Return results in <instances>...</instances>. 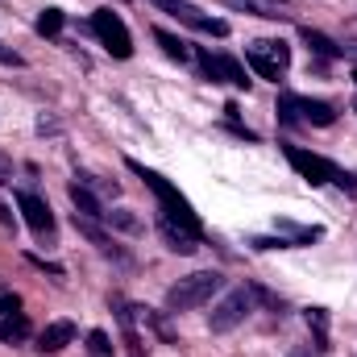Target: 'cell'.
I'll list each match as a JSON object with an SVG mask.
<instances>
[{
	"instance_id": "7a4b0ae2",
	"label": "cell",
	"mask_w": 357,
	"mask_h": 357,
	"mask_svg": "<svg viewBox=\"0 0 357 357\" xmlns=\"http://www.w3.org/2000/svg\"><path fill=\"white\" fill-rule=\"evenodd\" d=\"M220 274L216 270H195V274H187V278H178L175 287L167 291V312L178 316V312H195V307H204L216 291H220Z\"/></svg>"
},
{
	"instance_id": "9c48e42d",
	"label": "cell",
	"mask_w": 357,
	"mask_h": 357,
	"mask_svg": "<svg viewBox=\"0 0 357 357\" xmlns=\"http://www.w3.org/2000/svg\"><path fill=\"white\" fill-rule=\"evenodd\" d=\"M112 312H116V324H121V337H125L129 357H146V341L137 333V307H129L125 299H112Z\"/></svg>"
},
{
	"instance_id": "ffe728a7",
	"label": "cell",
	"mask_w": 357,
	"mask_h": 357,
	"mask_svg": "<svg viewBox=\"0 0 357 357\" xmlns=\"http://www.w3.org/2000/svg\"><path fill=\"white\" fill-rule=\"evenodd\" d=\"M25 337H29V320H25V316H4V320H0V341L17 345V341H25Z\"/></svg>"
},
{
	"instance_id": "603a6c76",
	"label": "cell",
	"mask_w": 357,
	"mask_h": 357,
	"mask_svg": "<svg viewBox=\"0 0 357 357\" xmlns=\"http://www.w3.org/2000/svg\"><path fill=\"white\" fill-rule=\"evenodd\" d=\"M88 354L91 357H112V345H108V337L96 328V333H88Z\"/></svg>"
},
{
	"instance_id": "7402d4cb",
	"label": "cell",
	"mask_w": 357,
	"mask_h": 357,
	"mask_svg": "<svg viewBox=\"0 0 357 357\" xmlns=\"http://www.w3.org/2000/svg\"><path fill=\"white\" fill-rule=\"evenodd\" d=\"M104 220H108L112 229H125V233H142V220H137L129 208H116V212H108Z\"/></svg>"
},
{
	"instance_id": "d4e9b609",
	"label": "cell",
	"mask_w": 357,
	"mask_h": 357,
	"mask_svg": "<svg viewBox=\"0 0 357 357\" xmlns=\"http://www.w3.org/2000/svg\"><path fill=\"white\" fill-rule=\"evenodd\" d=\"M0 63H4V67H25V59H21L17 50H8V46H0Z\"/></svg>"
},
{
	"instance_id": "5bb4252c",
	"label": "cell",
	"mask_w": 357,
	"mask_h": 357,
	"mask_svg": "<svg viewBox=\"0 0 357 357\" xmlns=\"http://www.w3.org/2000/svg\"><path fill=\"white\" fill-rule=\"evenodd\" d=\"M67 195H71V204H75V212H79V216H91V220H100V216H108V212L100 208V199H96V191H91V187H84L79 178H75V183L67 187Z\"/></svg>"
},
{
	"instance_id": "ba28073f",
	"label": "cell",
	"mask_w": 357,
	"mask_h": 357,
	"mask_svg": "<svg viewBox=\"0 0 357 357\" xmlns=\"http://www.w3.org/2000/svg\"><path fill=\"white\" fill-rule=\"evenodd\" d=\"M17 208L25 212V225H29L38 237L54 241V212H50V204H46L42 195H33V191H21V195H17Z\"/></svg>"
},
{
	"instance_id": "6da1fadb",
	"label": "cell",
	"mask_w": 357,
	"mask_h": 357,
	"mask_svg": "<svg viewBox=\"0 0 357 357\" xmlns=\"http://www.w3.org/2000/svg\"><path fill=\"white\" fill-rule=\"evenodd\" d=\"M129 171H133V175H137L146 187H150V191H154V199H158V212H162V216H158V225H162V229H175L178 237H187V241H195V245H199V241H204L199 216H195V212H191V204L178 195V187H171V183L158 175V171L142 167L137 158H129Z\"/></svg>"
},
{
	"instance_id": "44dd1931",
	"label": "cell",
	"mask_w": 357,
	"mask_h": 357,
	"mask_svg": "<svg viewBox=\"0 0 357 357\" xmlns=\"http://www.w3.org/2000/svg\"><path fill=\"white\" fill-rule=\"evenodd\" d=\"M63 21H67V17H63V8H46V13L38 17V25H33V29H38L42 38H59V33H63Z\"/></svg>"
},
{
	"instance_id": "ac0fdd59",
	"label": "cell",
	"mask_w": 357,
	"mask_h": 357,
	"mask_svg": "<svg viewBox=\"0 0 357 357\" xmlns=\"http://www.w3.org/2000/svg\"><path fill=\"white\" fill-rule=\"evenodd\" d=\"M307 328L316 337V354H328V312L324 307H312L307 312Z\"/></svg>"
},
{
	"instance_id": "83f0119b",
	"label": "cell",
	"mask_w": 357,
	"mask_h": 357,
	"mask_svg": "<svg viewBox=\"0 0 357 357\" xmlns=\"http://www.w3.org/2000/svg\"><path fill=\"white\" fill-rule=\"evenodd\" d=\"M287 357H320V354H312V345H295Z\"/></svg>"
},
{
	"instance_id": "2e32d148",
	"label": "cell",
	"mask_w": 357,
	"mask_h": 357,
	"mask_svg": "<svg viewBox=\"0 0 357 357\" xmlns=\"http://www.w3.org/2000/svg\"><path fill=\"white\" fill-rule=\"evenodd\" d=\"M299 33H303V42H307V46H312L320 59H341V54H345V46H337L328 33H320V29H312V25H303Z\"/></svg>"
},
{
	"instance_id": "cb8c5ba5",
	"label": "cell",
	"mask_w": 357,
	"mask_h": 357,
	"mask_svg": "<svg viewBox=\"0 0 357 357\" xmlns=\"http://www.w3.org/2000/svg\"><path fill=\"white\" fill-rule=\"evenodd\" d=\"M4 316H21V299L8 295V291H0V320H4Z\"/></svg>"
},
{
	"instance_id": "e0dca14e",
	"label": "cell",
	"mask_w": 357,
	"mask_h": 357,
	"mask_svg": "<svg viewBox=\"0 0 357 357\" xmlns=\"http://www.w3.org/2000/svg\"><path fill=\"white\" fill-rule=\"evenodd\" d=\"M245 63H250L262 79H270V84H278V79H282V67H278V63H270L266 54L258 50V42H250V46H245Z\"/></svg>"
},
{
	"instance_id": "484cf974",
	"label": "cell",
	"mask_w": 357,
	"mask_h": 357,
	"mask_svg": "<svg viewBox=\"0 0 357 357\" xmlns=\"http://www.w3.org/2000/svg\"><path fill=\"white\" fill-rule=\"evenodd\" d=\"M0 229H8V233L17 229V216H13V208H8V204H0Z\"/></svg>"
},
{
	"instance_id": "5b68a950",
	"label": "cell",
	"mask_w": 357,
	"mask_h": 357,
	"mask_svg": "<svg viewBox=\"0 0 357 357\" xmlns=\"http://www.w3.org/2000/svg\"><path fill=\"white\" fill-rule=\"evenodd\" d=\"M254 312V291H245V287H237V291H229L216 307H212V316H208V324H212V333H233L245 316Z\"/></svg>"
},
{
	"instance_id": "d6986e66",
	"label": "cell",
	"mask_w": 357,
	"mask_h": 357,
	"mask_svg": "<svg viewBox=\"0 0 357 357\" xmlns=\"http://www.w3.org/2000/svg\"><path fill=\"white\" fill-rule=\"evenodd\" d=\"M154 42H158V46H162V54H167V59H175V63H187V59H191L187 42L175 38V33H167V29H154Z\"/></svg>"
},
{
	"instance_id": "52a82bcc",
	"label": "cell",
	"mask_w": 357,
	"mask_h": 357,
	"mask_svg": "<svg viewBox=\"0 0 357 357\" xmlns=\"http://www.w3.org/2000/svg\"><path fill=\"white\" fill-rule=\"evenodd\" d=\"M199 67H204L208 79H220V84H233V88H250V71H245L237 59H229V54H208V50H199Z\"/></svg>"
},
{
	"instance_id": "8fae6325",
	"label": "cell",
	"mask_w": 357,
	"mask_h": 357,
	"mask_svg": "<svg viewBox=\"0 0 357 357\" xmlns=\"http://www.w3.org/2000/svg\"><path fill=\"white\" fill-rule=\"evenodd\" d=\"M71 341H75V324H71V320H54V324H46V328L38 333V349H42V354H63Z\"/></svg>"
},
{
	"instance_id": "7c38bea8",
	"label": "cell",
	"mask_w": 357,
	"mask_h": 357,
	"mask_svg": "<svg viewBox=\"0 0 357 357\" xmlns=\"http://www.w3.org/2000/svg\"><path fill=\"white\" fill-rule=\"evenodd\" d=\"M274 237H282L287 245H312L324 237L320 225H295V220H274Z\"/></svg>"
},
{
	"instance_id": "f1b7e54d",
	"label": "cell",
	"mask_w": 357,
	"mask_h": 357,
	"mask_svg": "<svg viewBox=\"0 0 357 357\" xmlns=\"http://www.w3.org/2000/svg\"><path fill=\"white\" fill-rule=\"evenodd\" d=\"M354 79H357V75H354ZM354 108H357V100H354Z\"/></svg>"
},
{
	"instance_id": "3957f363",
	"label": "cell",
	"mask_w": 357,
	"mask_h": 357,
	"mask_svg": "<svg viewBox=\"0 0 357 357\" xmlns=\"http://www.w3.org/2000/svg\"><path fill=\"white\" fill-rule=\"evenodd\" d=\"M282 154H287V162L299 171V175L307 178L312 187H320V183H337V187H345V191H357V183L337 162H328V158H320V154H312V150H299V146H282Z\"/></svg>"
},
{
	"instance_id": "277c9868",
	"label": "cell",
	"mask_w": 357,
	"mask_h": 357,
	"mask_svg": "<svg viewBox=\"0 0 357 357\" xmlns=\"http://www.w3.org/2000/svg\"><path fill=\"white\" fill-rule=\"evenodd\" d=\"M91 33L100 38V46H104L112 59H129V54H133V38H129L125 21H121L112 8H100V13H91Z\"/></svg>"
},
{
	"instance_id": "30bf717a",
	"label": "cell",
	"mask_w": 357,
	"mask_h": 357,
	"mask_svg": "<svg viewBox=\"0 0 357 357\" xmlns=\"http://www.w3.org/2000/svg\"><path fill=\"white\" fill-rule=\"evenodd\" d=\"M291 104H295V116H299L303 125H320V129H328V125L337 121V108H333V104H324V100L291 96Z\"/></svg>"
},
{
	"instance_id": "9a60e30c",
	"label": "cell",
	"mask_w": 357,
	"mask_h": 357,
	"mask_svg": "<svg viewBox=\"0 0 357 357\" xmlns=\"http://www.w3.org/2000/svg\"><path fill=\"white\" fill-rule=\"evenodd\" d=\"M75 229L88 237V241L96 245V250H100V254H112V258H121V254H116V245H112V237H108V233H104V229H100L91 216H79V212H75Z\"/></svg>"
},
{
	"instance_id": "8992f818",
	"label": "cell",
	"mask_w": 357,
	"mask_h": 357,
	"mask_svg": "<svg viewBox=\"0 0 357 357\" xmlns=\"http://www.w3.org/2000/svg\"><path fill=\"white\" fill-rule=\"evenodd\" d=\"M162 13H171L178 17L183 25H191V29H199V33H212V38H225L229 33V21H220V17H208V13H199L191 0H154Z\"/></svg>"
},
{
	"instance_id": "4316f807",
	"label": "cell",
	"mask_w": 357,
	"mask_h": 357,
	"mask_svg": "<svg viewBox=\"0 0 357 357\" xmlns=\"http://www.w3.org/2000/svg\"><path fill=\"white\" fill-rule=\"evenodd\" d=\"M8 178H13V162H8V154L0 150V187H4Z\"/></svg>"
},
{
	"instance_id": "4fadbf2b",
	"label": "cell",
	"mask_w": 357,
	"mask_h": 357,
	"mask_svg": "<svg viewBox=\"0 0 357 357\" xmlns=\"http://www.w3.org/2000/svg\"><path fill=\"white\" fill-rule=\"evenodd\" d=\"M229 8H241V13H254V17H266V21H291V8L282 0H225Z\"/></svg>"
}]
</instances>
